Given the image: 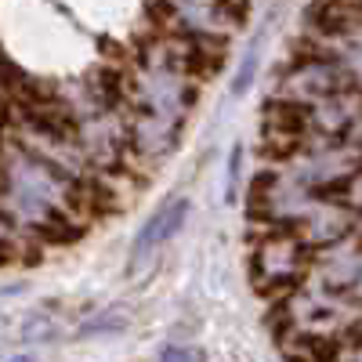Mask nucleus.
Masks as SVG:
<instances>
[{"mask_svg": "<svg viewBox=\"0 0 362 362\" xmlns=\"http://www.w3.org/2000/svg\"><path fill=\"white\" fill-rule=\"evenodd\" d=\"M185 218H189V203H185V199H177L174 206H163L160 214L138 232L134 250H131V261H138V257H145V254H153V250L163 243V239H170V235L181 228V221H185Z\"/></svg>", "mask_w": 362, "mask_h": 362, "instance_id": "1", "label": "nucleus"}, {"mask_svg": "<svg viewBox=\"0 0 362 362\" xmlns=\"http://www.w3.org/2000/svg\"><path fill=\"white\" fill-rule=\"evenodd\" d=\"M264 29H268V18H264L261 29H257V40H250V47L243 51V62H239V73H235V80H232V95H235V98L247 95V87H250V80H254V73H257V54H261Z\"/></svg>", "mask_w": 362, "mask_h": 362, "instance_id": "2", "label": "nucleus"}, {"mask_svg": "<svg viewBox=\"0 0 362 362\" xmlns=\"http://www.w3.org/2000/svg\"><path fill=\"white\" fill-rule=\"evenodd\" d=\"M239 163H243V148H232V156H228V181H225V199L232 203L235 199V189H239Z\"/></svg>", "mask_w": 362, "mask_h": 362, "instance_id": "3", "label": "nucleus"}, {"mask_svg": "<svg viewBox=\"0 0 362 362\" xmlns=\"http://www.w3.org/2000/svg\"><path fill=\"white\" fill-rule=\"evenodd\" d=\"M163 362H203V355L192 351V348H167L163 351Z\"/></svg>", "mask_w": 362, "mask_h": 362, "instance_id": "4", "label": "nucleus"}, {"mask_svg": "<svg viewBox=\"0 0 362 362\" xmlns=\"http://www.w3.org/2000/svg\"><path fill=\"white\" fill-rule=\"evenodd\" d=\"M8 362H33V358H29V355H15V358H8Z\"/></svg>", "mask_w": 362, "mask_h": 362, "instance_id": "5", "label": "nucleus"}]
</instances>
